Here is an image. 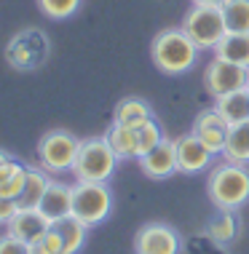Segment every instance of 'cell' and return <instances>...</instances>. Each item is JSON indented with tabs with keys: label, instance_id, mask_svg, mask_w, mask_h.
Here are the masks:
<instances>
[{
	"label": "cell",
	"instance_id": "6da1fadb",
	"mask_svg": "<svg viewBox=\"0 0 249 254\" xmlns=\"http://www.w3.org/2000/svg\"><path fill=\"white\" fill-rule=\"evenodd\" d=\"M206 193L214 209L239 211L244 203H249V166L231 161L212 166L206 177Z\"/></svg>",
	"mask_w": 249,
	"mask_h": 254
},
{
	"label": "cell",
	"instance_id": "7a4b0ae2",
	"mask_svg": "<svg viewBox=\"0 0 249 254\" xmlns=\"http://www.w3.org/2000/svg\"><path fill=\"white\" fill-rule=\"evenodd\" d=\"M150 57L164 75H182L196 64L198 46L188 38L182 27H166L150 43Z\"/></svg>",
	"mask_w": 249,
	"mask_h": 254
},
{
	"label": "cell",
	"instance_id": "3957f363",
	"mask_svg": "<svg viewBox=\"0 0 249 254\" xmlns=\"http://www.w3.org/2000/svg\"><path fill=\"white\" fill-rule=\"evenodd\" d=\"M5 64L19 72H35L51 57V38L40 27H22L5 43Z\"/></svg>",
	"mask_w": 249,
	"mask_h": 254
},
{
	"label": "cell",
	"instance_id": "277c9868",
	"mask_svg": "<svg viewBox=\"0 0 249 254\" xmlns=\"http://www.w3.org/2000/svg\"><path fill=\"white\" fill-rule=\"evenodd\" d=\"M118 161L121 158L115 155L105 136H86L81 139L73 174L78 182H110V177L118 169Z\"/></svg>",
	"mask_w": 249,
	"mask_h": 254
},
{
	"label": "cell",
	"instance_id": "5b68a950",
	"mask_svg": "<svg viewBox=\"0 0 249 254\" xmlns=\"http://www.w3.org/2000/svg\"><path fill=\"white\" fill-rule=\"evenodd\" d=\"M182 30L198 46V51H214V46L228 32L223 8L220 5H209V3H193L190 11L182 19Z\"/></svg>",
	"mask_w": 249,
	"mask_h": 254
},
{
	"label": "cell",
	"instance_id": "8992f818",
	"mask_svg": "<svg viewBox=\"0 0 249 254\" xmlns=\"http://www.w3.org/2000/svg\"><path fill=\"white\" fill-rule=\"evenodd\" d=\"M113 190L107 182H75L73 185V217L96 228L113 214Z\"/></svg>",
	"mask_w": 249,
	"mask_h": 254
},
{
	"label": "cell",
	"instance_id": "52a82bcc",
	"mask_svg": "<svg viewBox=\"0 0 249 254\" xmlns=\"http://www.w3.org/2000/svg\"><path fill=\"white\" fill-rule=\"evenodd\" d=\"M81 150V139L67 128H51L38 139V163L48 174L73 171L75 158Z\"/></svg>",
	"mask_w": 249,
	"mask_h": 254
},
{
	"label": "cell",
	"instance_id": "ba28073f",
	"mask_svg": "<svg viewBox=\"0 0 249 254\" xmlns=\"http://www.w3.org/2000/svg\"><path fill=\"white\" fill-rule=\"evenodd\" d=\"M204 86L214 99L225 97L231 91H239V88H247L249 86V67L233 64L228 59L214 57L204 70Z\"/></svg>",
	"mask_w": 249,
	"mask_h": 254
},
{
	"label": "cell",
	"instance_id": "9c48e42d",
	"mask_svg": "<svg viewBox=\"0 0 249 254\" xmlns=\"http://www.w3.org/2000/svg\"><path fill=\"white\" fill-rule=\"evenodd\" d=\"M182 238L166 222H148L134 236V254H179Z\"/></svg>",
	"mask_w": 249,
	"mask_h": 254
},
{
	"label": "cell",
	"instance_id": "30bf717a",
	"mask_svg": "<svg viewBox=\"0 0 249 254\" xmlns=\"http://www.w3.org/2000/svg\"><path fill=\"white\" fill-rule=\"evenodd\" d=\"M174 150H177V166H179L182 174H198V171H206L212 166V161H214V153L193 131L177 136Z\"/></svg>",
	"mask_w": 249,
	"mask_h": 254
},
{
	"label": "cell",
	"instance_id": "8fae6325",
	"mask_svg": "<svg viewBox=\"0 0 249 254\" xmlns=\"http://www.w3.org/2000/svg\"><path fill=\"white\" fill-rule=\"evenodd\" d=\"M228 131H231V123H228L214 107L201 110V113L196 115V121H193V134H196L214 155H223Z\"/></svg>",
	"mask_w": 249,
	"mask_h": 254
},
{
	"label": "cell",
	"instance_id": "7c38bea8",
	"mask_svg": "<svg viewBox=\"0 0 249 254\" xmlns=\"http://www.w3.org/2000/svg\"><path fill=\"white\" fill-rule=\"evenodd\" d=\"M140 171L150 180H169L171 174H177V150L174 139H164L156 150H150L148 155L140 158Z\"/></svg>",
	"mask_w": 249,
	"mask_h": 254
},
{
	"label": "cell",
	"instance_id": "4fadbf2b",
	"mask_svg": "<svg viewBox=\"0 0 249 254\" xmlns=\"http://www.w3.org/2000/svg\"><path fill=\"white\" fill-rule=\"evenodd\" d=\"M38 211L51 225L57 222V219H62V217H70L73 214V185L51 180L48 190L43 193V198H40V203H38Z\"/></svg>",
	"mask_w": 249,
	"mask_h": 254
},
{
	"label": "cell",
	"instance_id": "5bb4252c",
	"mask_svg": "<svg viewBox=\"0 0 249 254\" xmlns=\"http://www.w3.org/2000/svg\"><path fill=\"white\" fill-rule=\"evenodd\" d=\"M5 228H8V233L13 238H19V241L35 244L51 230V222H48L38 209H19L16 217H13Z\"/></svg>",
	"mask_w": 249,
	"mask_h": 254
},
{
	"label": "cell",
	"instance_id": "9a60e30c",
	"mask_svg": "<svg viewBox=\"0 0 249 254\" xmlns=\"http://www.w3.org/2000/svg\"><path fill=\"white\" fill-rule=\"evenodd\" d=\"M241 233V219L236 211H228V209H217L206 222V236H209L212 244L217 246H231L239 238Z\"/></svg>",
	"mask_w": 249,
	"mask_h": 254
},
{
	"label": "cell",
	"instance_id": "2e32d148",
	"mask_svg": "<svg viewBox=\"0 0 249 254\" xmlns=\"http://www.w3.org/2000/svg\"><path fill=\"white\" fill-rule=\"evenodd\" d=\"M27 163L22 158L11 155L8 161L0 166V198H11L16 201L24 190V182H27Z\"/></svg>",
	"mask_w": 249,
	"mask_h": 254
},
{
	"label": "cell",
	"instance_id": "e0dca14e",
	"mask_svg": "<svg viewBox=\"0 0 249 254\" xmlns=\"http://www.w3.org/2000/svg\"><path fill=\"white\" fill-rule=\"evenodd\" d=\"M48 185H51V174L40 166H30L27 169V182H24V190L22 195L16 198L19 209H38L40 198H43V193L48 190Z\"/></svg>",
	"mask_w": 249,
	"mask_h": 254
},
{
	"label": "cell",
	"instance_id": "ac0fdd59",
	"mask_svg": "<svg viewBox=\"0 0 249 254\" xmlns=\"http://www.w3.org/2000/svg\"><path fill=\"white\" fill-rule=\"evenodd\" d=\"M214 110H217V113L223 115L231 126L249 121V86L239 88V91L225 94V97H217V99H214Z\"/></svg>",
	"mask_w": 249,
	"mask_h": 254
},
{
	"label": "cell",
	"instance_id": "d6986e66",
	"mask_svg": "<svg viewBox=\"0 0 249 254\" xmlns=\"http://www.w3.org/2000/svg\"><path fill=\"white\" fill-rule=\"evenodd\" d=\"M54 230L59 233L62 238V249H65V254H78L83 246H86V238H88V225H83L78 217H62L54 222Z\"/></svg>",
	"mask_w": 249,
	"mask_h": 254
},
{
	"label": "cell",
	"instance_id": "ffe728a7",
	"mask_svg": "<svg viewBox=\"0 0 249 254\" xmlns=\"http://www.w3.org/2000/svg\"><path fill=\"white\" fill-rule=\"evenodd\" d=\"M148 118H156V115L150 102L142 97H123L113 110V123H121V126H137Z\"/></svg>",
	"mask_w": 249,
	"mask_h": 254
},
{
	"label": "cell",
	"instance_id": "44dd1931",
	"mask_svg": "<svg viewBox=\"0 0 249 254\" xmlns=\"http://www.w3.org/2000/svg\"><path fill=\"white\" fill-rule=\"evenodd\" d=\"M214 57L249 67V32H225V38L214 46Z\"/></svg>",
	"mask_w": 249,
	"mask_h": 254
},
{
	"label": "cell",
	"instance_id": "7402d4cb",
	"mask_svg": "<svg viewBox=\"0 0 249 254\" xmlns=\"http://www.w3.org/2000/svg\"><path fill=\"white\" fill-rule=\"evenodd\" d=\"M105 139L110 142V147L115 150V155H118L121 161L140 158V150H137V128L134 126H121V123H113V126L105 131Z\"/></svg>",
	"mask_w": 249,
	"mask_h": 254
},
{
	"label": "cell",
	"instance_id": "603a6c76",
	"mask_svg": "<svg viewBox=\"0 0 249 254\" xmlns=\"http://www.w3.org/2000/svg\"><path fill=\"white\" fill-rule=\"evenodd\" d=\"M223 158L231 161V163H244V166H249V121L231 126L228 139H225Z\"/></svg>",
	"mask_w": 249,
	"mask_h": 254
},
{
	"label": "cell",
	"instance_id": "cb8c5ba5",
	"mask_svg": "<svg viewBox=\"0 0 249 254\" xmlns=\"http://www.w3.org/2000/svg\"><path fill=\"white\" fill-rule=\"evenodd\" d=\"M134 128H137V150H140V158L148 155L150 150H156V147L166 139L161 123H158L156 118H148V121L137 123ZM140 158H137V161H140Z\"/></svg>",
	"mask_w": 249,
	"mask_h": 254
},
{
	"label": "cell",
	"instance_id": "d4e9b609",
	"mask_svg": "<svg viewBox=\"0 0 249 254\" xmlns=\"http://www.w3.org/2000/svg\"><path fill=\"white\" fill-rule=\"evenodd\" d=\"M220 8L228 32H249V0H225Z\"/></svg>",
	"mask_w": 249,
	"mask_h": 254
},
{
	"label": "cell",
	"instance_id": "484cf974",
	"mask_svg": "<svg viewBox=\"0 0 249 254\" xmlns=\"http://www.w3.org/2000/svg\"><path fill=\"white\" fill-rule=\"evenodd\" d=\"M83 0H38V8L46 19H54V22H65V19L75 16L81 11Z\"/></svg>",
	"mask_w": 249,
	"mask_h": 254
},
{
	"label": "cell",
	"instance_id": "4316f807",
	"mask_svg": "<svg viewBox=\"0 0 249 254\" xmlns=\"http://www.w3.org/2000/svg\"><path fill=\"white\" fill-rule=\"evenodd\" d=\"M30 254H65V249H62V238H59V233L54 230V225L40 241L30 244Z\"/></svg>",
	"mask_w": 249,
	"mask_h": 254
},
{
	"label": "cell",
	"instance_id": "83f0119b",
	"mask_svg": "<svg viewBox=\"0 0 249 254\" xmlns=\"http://www.w3.org/2000/svg\"><path fill=\"white\" fill-rule=\"evenodd\" d=\"M0 254H30V244L13 238L11 233L0 236Z\"/></svg>",
	"mask_w": 249,
	"mask_h": 254
},
{
	"label": "cell",
	"instance_id": "f1b7e54d",
	"mask_svg": "<svg viewBox=\"0 0 249 254\" xmlns=\"http://www.w3.org/2000/svg\"><path fill=\"white\" fill-rule=\"evenodd\" d=\"M19 211V203L11 198H0V225H8Z\"/></svg>",
	"mask_w": 249,
	"mask_h": 254
},
{
	"label": "cell",
	"instance_id": "f546056e",
	"mask_svg": "<svg viewBox=\"0 0 249 254\" xmlns=\"http://www.w3.org/2000/svg\"><path fill=\"white\" fill-rule=\"evenodd\" d=\"M190 3H209V5H223L225 0H190Z\"/></svg>",
	"mask_w": 249,
	"mask_h": 254
},
{
	"label": "cell",
	"instance_id": "4dcf8cb0",
	"mask_svg": "<svg viewBox=\"0 0 249 254\" xmlns=\"http://www.w3.org/2000/svg\"><path fill=\"white\" fill-rule=\"evenodd\" d=\"M8 158H11V153H8V150H3V147H0V166H3V163L8 161Z\"/></svg>",
	"mask_w": 249,
	"mask_h": 254
}]
</instances>
